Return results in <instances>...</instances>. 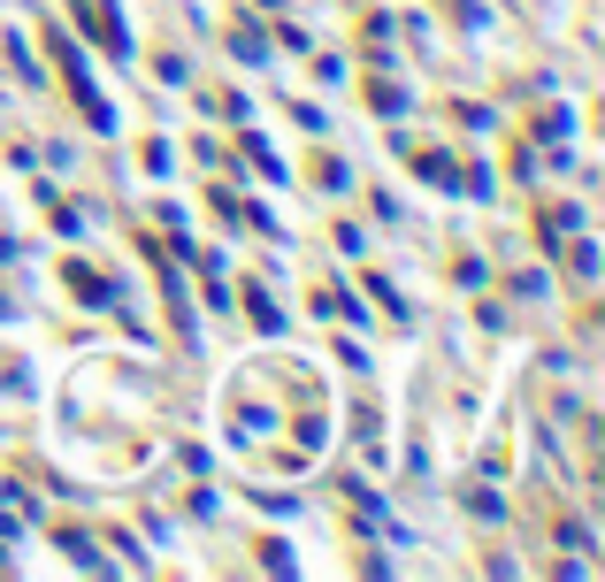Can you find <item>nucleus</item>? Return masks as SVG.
Segmentation results:
<instances>
[{"label":"nucleus","mask_w":605,"mask_h":582,"mask_svg":"<svg viewBox=\"0 0 605 582\" xmlns=\"http://www.w3.org/2000/svg\"><path fill=\"white\" fill-rule=\"evenodd\" d=\"M69 284L85 291V299H93V306H100V299H108V284H100V277H93V269H69Z\"/></svg>","instance_id":"1"}]
</instances>
